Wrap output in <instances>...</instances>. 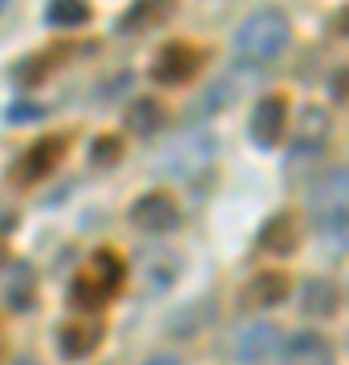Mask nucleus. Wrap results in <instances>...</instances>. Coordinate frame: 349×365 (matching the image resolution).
I'll use <instances>...</instances> for the list:
<instances>
[{
    "mask_svg": "<svg viewBox=\"0 0 349 365\" xmlns=\"http://www.w3.org/2000/svg\"><path fill=\"white\" fill-rule=\"evenodd\" d=\"M288 41H293L288 16L280 9H260V13H252L240 25V33H236V53L244 61H256L260 66V61H276L288 49Z\"/></svg>",
    "mask_w": 349,
    "mask_h": 365,
    "instance_id": "1",
    "label": "nucleus"
},
{
    "mask_svg": "<svg viewBox=\"0 0 349 365\" xmlns=\"http://www.w3.org/2000/svg\"><path fill=\"white\" fill-rule=\"evenodd\" d=\"M122 280H126V268H122V260H118L114 252H98V256H90L86 260V268L78 272V280H74V304H78L81 313H93V309H102L106 300L118 297V288H122Z\"/></svg>",
    "mask_w": 349,
    "mask_h": 365,
    "instance_id": "2",
    "label": "nucleus"
},
{
    "mask_svg": "<svg viewBox=\"0 0 349 365\" xmlns=\"http://www.w3.org/2000/svg\"><path fill=\"white\" fill-rule=\"evenodd\" d=\"M203 61H207V49H199L191 41H171V45L158 49L155 66H151V78L158 86H187L203 69Z\"/></svg>",
    "mask_w": 349,
    "mask_h": 365,
    "instance_id": "3",
    "label": "nucleus"
},
{
    "mask_svg": "<svg viewBox=\"0 0 349 365\" xmlns=\"http://www.w3.org/2000/svg\"><path fill=\"white\" fill-rule=\"evenodd\" d=\"M65 150H69V134H45L41 143H33L21 155V163H16V182L21 187H29V182H41L45 175H53L57 170V163L65 158Z\"/></svg>",
    "mask_w": 349,
    "mask_h": 365,
    "instance_id": "4",
    "label": "nucleus"
},
{
    "mask_svg": "<svg viewBox=\"0 0 349 365\" xmlns=\"http://www.w3.org/2000/svg\"><path fill=\"white\" fill-rule=\"evenodd\" d=\"M288 126V102L280 93H268V98H260L256 110H252V122H248V134H252V143L256 146H276L280 143V134Z\"/></svg>",
    "mask_w": 349,
    "mask_h": 365,
    "instance_id": "5",
    "label": "nucleus"
},
{
    "mask_svg": "<svg viewBox=\"0 0 349 365\" xmlns=\"http://www.w3.org/2000/svg\"><path fill=\"white\" fill-rule=\"evenodd\" d=\"M130 220L134 227H143V232H171L175 223H179V203L167 195V191H151V195L134 199V207H130Z\"/></svg>",
    "mask_w": 349,
    "mask_h": 365,
    "instance_id": "6",
    "label": "nucleus"
},
{
    "mask_svg": "<svg viewBox=\"0 0 349 365\" xmlns=\"http://www.w3.org/2000/svg\"><path fill=\"white\" fill-rule=\"evenodd\" d=\"M102 321L98 317H74L69 325L61 329V357H69V361H81V357H90L98 345H102Z\"/></svg>",
    "mask_w": 349,
    "mask_h": 365,
    "instance_id": "7",
    "label": "nucleus"
},
{
    "mask_svg": "<svg viewBox=\"0 0 349 365\" xmlns=\"http://www.w3.org/2000/svg\"><path fill=\"white\" fill-rule=\"evenodd\" d=\"M285 297H288V276L260 272V276H252V280L244 284V292H240V309H248V313H264V309H272V304H280Z\"/></svg>",
    "mask_w": 349,
    "mask_h": 365,
    "instance_id": "8",
    "label": "nucleus"
},
{
    "mask_svg": "<svg viewBox=\"0 0 349 365\" xmlns=\"http://www.w3.org/2000/svg\"><path fill=\"white\" fill-rule=\"evenodd\" d=\"M317 215L325 232H337V240L345 235V170L325 179V187L317 191Z\"/></svg>",
    "mask_w": 349,
    "mask_h": 365,
    "instance_id": "9",
    "label": "nucleus"
},
{
    "mask_svg": "<svg viewBox=\"0 0 349 365\" xmlns=\"http://www.w3.org/2000/svg\"><path fill=\"white\" fill-rule=\"evenodd\" d=\"M329 130H333L329 110H321V106H305L300 118H297V150L300 155H317V150L329 143Z\"/></svg>",
    "mask_w": 349,
    "mask_h": 365,
    "instance_id": "10",
    "label": "nucleus"
},
{
    "mask_svg": "<svg viewBox=\"0 0 349 365\" xmlns=\"http://www.w3.org/2000/svg\"><path fill=\"white\" fill-rule=\"evenodd\" d=\"M175 4H179V0H134L126 13H122L118 29H122V33H143V29H155V25H163V21H171Z\"/></svg>",
    "mask_w": 349,
    "mask_h": 365,
    "instance_id": "11",
    "label": "nucleus"
},
{
    "mask_svg": "<svg viewBox=\"0 0 349 365\" xmlns=\"http://www.w3.org/2000/svg\"><path fill=\"white\" fill-rule=\"evenodd\" d=\"M297 244H300V227H297V220H293L288 211L272 215V220L264 223V232H260V248L272 252V256H288Z\"/></svg>",
    "mask_w": 349,
    "mask_h": 365,
    "instance_id": "12",
    "label": "nucleus"
},
{
    "mask_svg": "<svg viewBox=\"0 0 349 365\" xmlns=\"http://www.w3.org/2000/svg\"><path fill=\"white\" fill-rule=\"evenodd\" d=\"M276 349H280V329L276 325H256L248 333H240V341H236V357L240 361H264Z\"/></svg>",
    "mask_w": 349,
    "mask_h": 365,
    "instance_id": "13",
    "label": "nucleus"
},
{
    "mask_svg": "<svg viewBox=\"0 0 349 365\" xmlns=\"http://www.w3.org/2000/svg\"><path fill=\"white\" fill-rule=\"evenodd\" d=\"M285 357L288 365H333V345L317 333H300V337L288 341Z\"/></svg>",
    "mask_w": 349,
    "mask_h": 365,
    "instance_id": "14",
    "label": "nucleus"
},
{
    "mask_svg": "<svg viewBox=\"0 0 349 365\" xmlns=\"http://www.w3.org/2000/svg\"><path fill=\"white\" fill-rule=\"evenodd\" d=\"M337 304H341V292H337L329 280H305V284H300V313L333 317Z\"/></svg>",
    "mask_w": 349,
    "mask_h": 365,
    "instance_id": "15",
    "label": "nucleus"
},
{
    "mask_svg": "<svg viewBox=\"0 0 349 365\" xmlns=\"http://www.w3.org/2000/svg\"><path fill=\"white\" fill-rule=\"evenodd\" d=\"M45 21L53 29H81L90 21V0H49Z\"/></svg>",
    "mask_w": 349,
    "mask_h": 365,
    "instance_id": "16",
    "label": "nucleus"
},
{
    "mask_svg": "<svg viewBox=\"0 0 349 365\" xmlns=\"http://www.w3.org/2000/svg\"><path fill=\"white\" fill-rule=\"evenodd\" d=\"M130 130H138V134H151L158 130L163 122H167V110H163V102H155V98H138V102L130 106Z\"/></svg>",
    "mask_w": 349,
    "mask_h": 365,
    "instance_id": "17",
    "label": "nucleus"
},
{
    "mask_svg": "<svg viewBox=\"0 0 349 365\" xmlns=\"http://www.w3.org/2000/svg\"><path fill=\"white\" fill-rule=\"evenodd\" d=\"M29 297H33V268L29 264H13V280L4 288V300H9V309H25Z\"/></svg>",
    "mask_w": 349,
    "mask_h": 365,
    "instance_id": "18",
    "label": "nucleus"
},
{
    "mask_svg": "<svg viewBox=\"0 0 349 365\" xmlns=\"http://www.w3.org/2000/svg\"><path fill=\"white\" fill-rule=\"evenodd\" d=\"M65 53H69V49H49V57H41V53H37V57H29L25 66H16V81H21V86H33V81L45 78L57 61H65Z\"/></svg>",
    "mask_w": 349,
    "mask_h": 365,
    "instance_id": "19",
    "label": "nucleus"
},
{
    "mask_svg": "<svg viewBox=\"0 0 349 365\" xmlns=\"http://www.w3.org/2000/svg\"><path fill=\"white\" fill-rule=\"evenodd\" d=\"M118 155H122V143H118L114 134H102V138H93V163L102 167V163H118Z\"/></svg>",
    "mask_w": 349,
    "mask_h": 365,
    "instance_id": "20",
    "label": "nucleus"
},
{
    "mask_svg": "<svg viewBox=\"0 0 349 365\" xmlns=\"http://www.w3.org/2000/svg\"><path fill=\"white\" fill-rule=\"evenodd\" d=\"M9 118L13 122H33V118H41V110L37 106H16V110H9Z\"/></svg>",
    "mask_w": 349,
    "mask_h": 365,
    "instance_id": "21",
    "label": "nucleus"
},
{
    "mask_svg": "<svg viewBox=\"0 0 349 365\" xmlns=\"http://www.w3.org/2000/svg\"><path fill=\"white\" fill-rule=\"evenodd\" d=\"M146 365H179V357H167V353H163V357H151Z\"/></svg>",
    "mask_w": 349,
    "mask_h": 365,
    "instance_id": "22",
    "label": "nucleus"
},
{
    "mask_svg": "<svg viewBox=\"0 0 349 365\" xmlns=\"http://www.w3.org/2000/svg\"><path fill=\"white\" fill-rule=\"evenodd\" d=\"M16 365H37V361H33V357H21V361H16Z\"/></svg>",
    "mask_w": 349,
    "mask_h": 365,
    "instance_id": "23",
    "label": "nucleus"
},
{
    "mask_svg": "<svg viewBox=\"0 0 349 365\" xmlns=\"http://www.w3.org/2000/svg\"><path fill=\"white\" fill-rule=\"evenodd\" d=\"M0 268H4V248H0Z\"/></svg>",
    "mask_w": 349,
    "mask_h": 365,
    "instance_id": "24",
    "label": "nucleus"
},
{
    "mask_svg": "<svg viewBox=\"0 0 349 365\" xmlns=\"http://www.w3.org/2000/svg\"><path fill=\"white\" fill-rule=\"evenodd\" d=\"M4 4H9V0H0V9H4Z\"/></svg>",
    "mask_w": 349,
    "mask_h": 365,
    "instance_id": "25",
    "label": "nucleus"
}]
</instances>
